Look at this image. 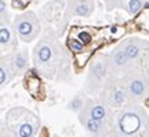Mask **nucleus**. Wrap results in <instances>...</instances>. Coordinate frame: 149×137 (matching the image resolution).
Listing matches in <instances>:
<instances>
[{"label":"nucleus","instance_id":"nucleus-1","mask_svg":"<svg viewBox=\"0 0 149 137\" xmlns=\"http://www.w3.org/2000/svg\"><path fill=\"white\" fill-rule=\"evenodd\" d=\"M65 59V48L58 41L55 31L47 30L36 43L32 52L35 67L47 78H54L61 71Z\"/></svg>","mask_w":149,"mask_h":137},{"label":"nucleus","instance_id":"nucleus-2","mask_svg":"<svg viewBox=\"0 0 149 137\" xmlns=\"http://www.w3.org/2000/svg\"><path fill=\"white\" fill-rule=\"evenodd\" d=\"M149 117L140 105L129 102L116 116L113 132L118 137H149Z\"/></svg>","mask_w":149,"mask_h":137},{"label":"nucleus","instance_id":"nucleus-3","mask_svg":"<svg viewBox=\"0 0 149 137\" xmlns=\"http://www.w3.org/2000/svg\"><path fill=\"white\" fill-rule=\"evenodd\" d=\"M4 122L15 137H34L40 128L39 117L23 106L12 108L6 114Z\"/></svg>","mask_w":149,"mask_h":137},{"label":"nucleus","instance_id":"nucleus-4","mask_svg":"<svg viewBox=\"0 0 149 137\" xmlns=\"http://www.w3.org/2000/svg\"><path fill=\"white\" fill-rule=\"evenodd\" d=\"M120 85L126 93L129 102L137 103L149 94V77L144 71H129L122 77Z\"/></svg>","mask_w":149,"mask_h":137},{"label":"nucleus","instance_id":"nucleus-5","mask_svg":"<svg viewBox=\"0 0 149 137\" xmlns=\"http://www.w3.org/2000/svg\"><path fill=\"white\" fill-rule=\"evenodd\" d=\"M113 71L108 61H95L91 65L89 75L86 79L85 89L90 94H98L104 92L111 82H113Z\"/></svg>","mask_w":149,"mask_h":137},{"label":"nucleus","instance_id":"nucleus-6","mask_svg":"<svg viewBox=\"0 0 149 137\" xmlns=\"http://www.w3.org/2000/svg\"><path fill=\"white\" fill-rule=\"evenodd\" d=\"M14 31L19 39L26 43L35 41L40 34V23L35 12L27 11L17 15L14 20Z\"/></svg>","mask_w":149,"mask_h":137},{"label":"nucleus","instance_id":"nucleus-7","mask_svg":"<svg viewBox=\"0 0 149 137\" xmlns=\"http://www.w3.org/2000/svg\"><path fill=\"white\" fill-rule=\"evenodd\" d=\"M81 113L86 114L87 117H90V118H93L95 121H100V122L108 124L110 127H114L116 114L113 113V109L106 106L104 102H101L100 99L87 98L86 105H85V108L82 109Z\"/></svg>","mask_w":149,"mask_h":137},{"label":"nucleus","instance_id":"nucleus-8","mask_svg":"<svg viewBox=\"0 0 149 137\" xmlns=\"http://www.w3.org/2000/svg\"><path fill=\"white\" fill-rule=\"evenodd\" d=\"M100 101L104 102L110 109H122L129 103V99L125 90L120 83L111 82L110 85L100 94Z\"/></svg>","mask_w":149,"mask_h":137},{"label":"nucleus","instance_id":"nucleus-9","mask_svg":"<svg viewBox=\"0 0 149 137\" xmlns=\"http://www.w3.org/2000/svg\"><path fill=\"white\" fill-rule=\"evenodd\" d=\"M108 63L110 66L113 74H116V73H125V74H128L129 71H132L133 68V62L129 61V58L125 55V52L120 47L110 52V55L108 58Z\"/></svg>","mask_w":149,"mask_h":137},{"label":"nucleus","instance_id":"nucleus-10","mask_svg":"<svg viewBox=\"0 0 149 137\" xmlns=\"http://www.w3.org/2000/svg\"><path fill=\"white\" fill-rule=\"evenodd\" d=\"M78 120L83 125V128L86 129V132H89L94 137H104L113 130V127H110L108 124L93 120V118L87 117L86 114H83V113L78 114Z\"/></svg>","mask_w":149,"mask_h":137},{"label":"nucleus","instance_id":"nucleus-11","mask_svg":"<svg viewBox=\"0 0 149 137\" xmlns=\"http://www.w3.org/2000/svg\"><path fill=\"white\" fill-rule=\"evenodd\" d=\"M93 11V0H67V14L87 16Z\"/></svg>","mask_w":149,"mask_h":137},{"label":"nucleus","instance_id":"nucleus-12","mask_svg":"<svg viewBox=\"0 0 149 137\" xmlns=\"http://www.w3.org/2000/svg\"><path fill=\"white\" fill-rule=\"evenodd\" d=\"M10 61L12 68H14L15 74H19V73H23L27 68L28 66V54L27 50L22 48V50H15L14 52L10 54Z\"/></svg>","mask_w":149,"mask_h":137},{"label":"nucleus","instance_id":"nucleus-13","mask_svg":"<svg viewBox=\"0 0 149 137\" xmlns=\"http://www.w3.org/2000/svg\"><path fill=\"white\" fill-rule=\"evenodd\" d=\"M15 75L16 74H15L12 65H11L10 54L0 55V87L10 82Z\"/></svg>","mask_w":149,"mask_h":137},{"label":"nucleus","instance_id":"nucleus-14","mask_svg":"<svg viewBox=\"0 0 149 137\" xmlns=\"http://www.w3.org/2000/svg\"><path fill=\"white\" fill-rule=\"evenodd\" d=\"M120 48L125 52V55L129 58V61H132V62L136 61V59H139L142 52V45L139 42V39H129V41L124 42Z\"/></svg>","mask_w":149,"mask_h":137},{"label":"nucleus","instance_id":"nucleus-15","mask_svg":"<svg viewBox=\"0 0 149 137\" xmlns=\"http://www.w3.org/2000/svg\"><path fill=\"white\" fill-rule=\"evenodd\" d=\"M86 101H87L86 97L83 96L82 93H79V94H77V96L69 102L67 109L71 110V112H74V113L79 114L81 112H82V109L85 108V105H86Z\"/></svg>","mask_w":149,"mask_h":137},{"label":"nucleus","instance_id":"nucleus-16","mask_svg":"<svg viewBox=\"0 0 149 137\" xmlns=\"http://www.w3.org/2000/svg\"><path fill=\"white\" fill-rule=\"evenodd\" d=\"M141 7H142V3L141 0H129L128 3V11L130 14H139L141 11Z\"/></svg>","mask_w":149,"mask_h":137},{"label":"nucleus","instance_id":"nucleus-17","mask_svg":"<svg viewBox=\"0 0 149 137\" xmlns=\"http://www.w3.org/2000/svg\"><path fill=\"white\" fill-rule=\"evenodd\" d=\"M139 23H140V26H141V27H144V26H145V23H148V24H146V27H145V30L149 31V6L146 7V10L142 11L141 16L139 17Z\"/></svg>","mask_w":149,"mask_h":137},{"label":"nucleus","instance_id":"nucleus-18","mask_svg":"<svg viewBox=\"0 0 149 137\" xmlns=\"http://www.w3.org/2000/svg\"><path fill=\"white\" fill-rule=\"evenodd\" d=\"M69 47H70V50L74 52H82L83 51V43H81L78 39H70Z\"/></svg>","mask_w":149,"mask_h":137},{"label":"nucleus","instance_id":"nucleus-19","mask_svg":"<svg viewBox=\"0 0 149 137\" xmlns=\"http://www.w3.org/2000/svg\"><path fill=\"white\" fill-rule=\"evenodd\" d=\"M0 137H15L11 129L7 127V124L0 120Z\"/></svg>","mask_w":149,"mask_h":137},{"label":"nucleus","instance_id":"nucleus-20","mask_svg":"<svg viewBox=\"0 0 149 137\" xmlns=\"http://www.w3.org/2000/svg\"><path fill=\"white\" fill-rule=\"evenodd\" d=\"M78 41L81 42V43H89V42L91 41V35L90 32H87V31H81L79 34H78Z\"/></svg>","mask_w":149,"mask_h":137},{"label":"nucleus","instance_id":"nucleus-21","mask_svg":"<svg viewBox=\"0 0 149 137\" xmlns=\"http://www.w3.org/2000/svg\"><path fill=\"white\" fill-rule=\"evenodd\" d=\"M8 17L7 14V4L4 0H0V19H6Z\"/></svg>","mask_w":149,"mask_h":137},{"label":"nucleus","instance_id":"nucleus-22","mask_svg":"<svg viewBox=\"0 0 149 137\" xmlns=\"http://www.w3.org/2000/svg\"><path fill=\"white\" fill-rule=\"evenodd\" d=\"M121 0H106V4H108V7H111V6H117Z\"/></svg>","mask_w":149,"mask_h":137},{"label":"nucleus","instance_id":"nucleus-23","mask_svg":"<svg viewBox=\"0 0 149 137\" xmlns=\"http://www.w3.org/2000/svg\"><path fill=\"white\" fill-rule=\"evenodd\" d=\"M104 137H118V136L114 133V132H113V130H111L110 133H109V134H106V136H104Z\"/></svg>","mask_w":149,"mask_h":137}]
</instances>
